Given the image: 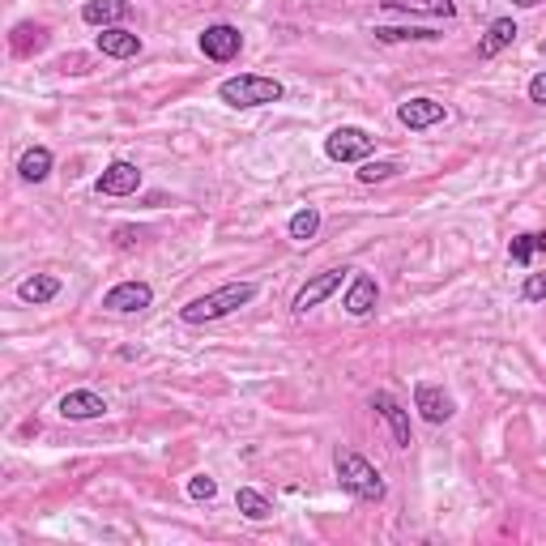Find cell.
<instances>
[{
    "instance_id": "obj_9",
    "label": "cell",
    "mask_w": 546,
    "mask_h": 546,
    "mask_svg": "<svg viewBox=\"0 0 546 546\" xmlns=\"http://www.w3.org/2000/svg\"><path fill=\"white\" fill-rule=\"evenodd\" d=\"M376 303H380V282L372 278V273H363V269H350V286L342 295V308L355 320H363V316L376 312Z\"/></svg>"
},
{
    "instance_id": "obj_20",
    "label": "cell",
    "mask_w": 546,
    "mask_h": 546,
    "mask_svg": "<svg viewBox=\"0 0 546 546\" xmlns=\"http://www.w3.org/2000/svg\"><path fill=\"white\" fill-rule=\"evenodd\" d=\"M538 252H546V231H521V235H512V244H508V261L529 265Z\"/></svg>"
},
{
    "instance_id": "obj_30",
    "label": "cell",
    "mask_w": 546,
    "mask_h": 546,
    "mask_svg": "<svg viewBox=\"0 0 546 546\" xmlns=\"http://www.w3.org/2000/svg\"><path fill=\"white\" fill-rule=\"evenodd\" d=\"M538 52H542V56H546V39H542V43H538Z\"/></svg>"
},
{
    "instance_id": "obj_21",
    "label": "cell",
    "mask_w": 546,
    "mask_h": 546,
    "mask_svg": "<svg viewBox=\"0 0 546 546\" xmlns=\"http://www.w3.org/2000/svg\"><path fill=\"white\" fill-rule=\"evenodd\" d=\"M376 43H431V39H440V30H427V26H376L372 30Z\"/></svg>"
},
{
    "instance_id": "obj_8",
    "label": "cell",
    "mask_w": 546,
    "mask_h": 546,
    "mask_svg": "<svg viewBox=\"0 0 546 546\" xmlns=\"http://www.w3.org/2000/svg\"><path fill=\"white\" fill-rule=\"evenodd\" d=\"M372 410L380 414L384 423H389V436H393V444H397V448H410V444H414V431H410V410L401 406V401H397L389 389H376V393H372Z\"/></svg>"
},
{
    "instance_id": "obj_19",
    "label": "cell",
    "mask_w": 546,
    "mask_h": 546,
    "mask_svg": "<svg viewBox=\"0 0 546 546\" xmlns=\"http://www.w3.org/2000/svg\"><path fill=\"white\" fill-rule=\"evenodd\" d=\"M60 295V278L56 273H35V278H26L18 286V299L22 303H35V308H43V303H52Z\"/></svg>"
},
{
    "instance_id": "obj_6",
    "label": "cell",
    "mask_w": 546,
    "mask_h": 546,
    "mask_svg": "<svg viewBox=\"0 0 546 546\" xmlns=\"http://www.w3.org/2000/svg\"><path fill=\"white\" fill-rule=\"evenodd\" d=\"M197 43H201V56L214 60V64H231V60H239V52H244V35H239V26H231V22L205 26Z\"/></svg>"
},
{
    "instance_id": "obj_25",
    "label": "cell",
    "mask_w": 546,
    "mask_h": 546,
    "mask_svg": "<svg viewBox=\"0 0 546 546\" xmlns=\"http://www.w3.org/2000/svg\"><path fill=\"white\" fill-rule=\"evenodd\" d=\"M214 495H218V483H214L210 474H192V478H188V500H197V504H210Z\"/></svg>"
},
{
    "instance_id": "obj_2",
    "label": "cell",
    "mask_w": 546,
    "mask_h": 546,
    "mask_svg": "<svg viewBox=\"0 0 546 546\" xmlns=\"http://www.w3.org/2000/svg\"><path fill=\"white\" fill-rule=\"evenodd\" d=\"M256 295H261V286H256V282H222L218 291L197 295L192 303H184L180 320H184V325H214V320L231 316V312H239V308H248Z\"/></svg>"
},
{
    "instance_id": "obj_17",
    "label": "cell",
    "mask_w": 546,
    "mask_h": 546,
    "mask_svg": "<svg viewBox=\"0 0 546 546\" xmlns=\"http://www.w3.org/2000/svg\"><path fill=\"white\" fill-rule=\"evenodd\" d=\"M384 13H419V18H457L453 0H380Z\"/></svg>"
},
{
    "instance_id": "obj_12",
    "label": "cell",
    "mask_w": 546,
    "mask_h": 546,
    "mask_svg": "<svg viewBox=\"0 0 546 546\" xmlns=\"http://www.w3.org/2000/svg\"><path fill=\"white\" fill-rule=\"evenodd\" d=\"M137 188H141V171H137V163H124V158L107 163L103 175L94 180V192H99V197H133Z\"/></svg>"
},
{
    "instance_id": "obj_26",
    "label": "cell",
    "mask_w": 546,
    "mask_h": 546,
    "mask_svg": "<svg viewBox=\"0 0 546 546\" xmlns=\"http://www.w3.org/2000/svg\"><path fill=\"white\" fill-rule=\"evenodd\" d=\"M521 299L525 303H542L546 299V273H529L525 286H521Z\"/></svg>"
},
{
    "instance_id": "obj_24",
    "label": "cell",
    "mask_w": 546,
    "mask_h": 546,
    "mask_svg": "<svg viewBox=\"0 0 546 546\" xmlns=\"http://www.w3.org/2000/svg\"><path fill=\"white\" fill-rule=\"evenodd\" d=\"M397 171H401V163H393V158H367V163H359V184H384V180H393Z\"/></svg>"
},
{
    "instance_id": "obj_4",
    "label": "cell",
    "mask_w": 546,
    "mask_h": 546,
    "mask_svg": "<svg viewBox=\"0 0 546 546\" xmlns=\"http://www.w3.org/2000/svg\"><path fill=\"white\" fill-rule=\"evenodd\" d=\"M325 154L333 163H367V158L376 154V137L359 124H342L325 137Z\"/></svg>"
},
{
    "instance_id": "obj_15",
    "label": "cell",
    "mask_w": 546,
    "mask_h": 546,
    "mask_svg": "<svg viewBox=\"0 0 546 546\" xmlns=\"http://www.w3.org/2000/svg\"><path fill=\"white\" fill-rule=\"evenodd\" d=\"M128 13H133V5L128 0H86L82 5V22L86 26H124Z\"/></svg>"
},
{
    "instance_id": "obj_22",
    "label": "cell",
    "mask_w": 546,
    "mask_h": 546,
    "mask_svg": "<svg viewBox=\"0 0 546 546\" xmlns=\"http://www.w3.org/2000/svg\"><path fill=\"white\" fill-rule=\"evenodd\" d=\"M235 508L244 512L248 521H269V517H273V504H269L256 487H239V491H235Z\"/></svg>"
},
{
    "instance_id": "obj_28",
    "label": "cell",
    "mask_w": 546,
    "mask_h": 546,
    "mask_svg": "<svg viewBox=\"0 0 546 546\" xmlns=\"http://www.w3.org/2000/svg\"><path fill=\"white\" fill-rule=\"evenodd\" d=\"M111 239H116V248H133L137 239H141V231H133V227H116V235H111Z\"/></svg>"
},
{
    "instance_id": "obj_1",
    "label": "cell",
    "mask_w": 546,
    "mask_h": 546,
    "mask_svg": "<svg viewBox=\"0 0 546 546\" xmlns=\"http://www.w3.org/2000/svg\"><path fill=\"white\" fill-rule=\"evenodd\" d=\"M333 474H337V483H342V491H350L363 504H380L384 495H389L384 474L363 453H355V448H346V444L333 448Z\"/></svg>"
},
{
    "instance_id": "obj_3",
    "label": "cell",
    "mask_w": 546,
    "mask_h": 546,
    "mask_svg": "<svg viewBox=\"0 0 546 546\" xmlns=\"http://www.w3.org/2000/svg\"><path fill=\"white\" fill-rule=\"evenodd\" d=\"M282 82L278 77H265V73H239V77H227L218 86V99L235 107V111H248V107H269V103H282Z\"/></svg>"
},
{
    "instance_id": "obj_23",
    "label": "cell",
    "mask_w": 546,
    "mask_h": 546,
    "mask_svg": "<svg viewBox=\"0 0 546 546\" xmlns=\"http://www.w3.org/2000/svg\"><path fill=\"white\" fill-rule=\"evenodd\" d=\"M316 231H320V210H312V205L295 210L291 222H286V235H291L295 244H308V239H316Z\"/></svg>"
},
{
    "instance_id": "obj_13",
    "label": "cell",
    "mask_w": 546,
    "mask_h": 546,
    "mask_svg": "<svg viewBox=\"0 0 546 546\" xmlns=\"http://www.w3.org/2000/svg\"><path fill=\"white\" fill-rule=\"evenodd\" d=\"M56 410H60V419H69V423H90V419H103L111 406H107L103 393H94V389H73V393L60 397Z\"/></svg>"
},
{
    "instance_id": "obj_5",
    "label": "cell",
    "mask_w": 546,
    "mask_h": 546,
    "mask_svg": "<svg viewBox=\"0 0 546 546\" xmlns=\"http://www.w3.org/2000/svg\"><path fill=\"white\" fill-rule=\"evenodd\" d=\"M346 273H350V269L337 265V269H325V273H316V278H308V282H303L299 291H295V299H291V312H295V316H308L312 308H320V303H325L329 295L342 291Z\"/></svg>"
},
{
    "instance_id": "obj_10",
    "label": "cell",
    "mask_w": 546,
    "mask_h": 546,
    "mask_svg": "<svg viewBox=\"0 0 546 546\" xmlns=\"http://www.w3.org/2000/svg\"><path fill=\"white\" fill-rule=\"evenodd\" d=\"M444 120H448L444 103L427 99V94H419V99H406V103L397 107V124L410 128V133H427V128H436V124H444Z\"/></svg>"
},
{
    "instance_id": "obj_14",
    "label": "cell",
    "mask_w": 546,
    "mask_h": 546,
    "mask_svg": "<svg viewBox=\"0 0 546 546\" xmlns=\"http://www.w3.org/2000/svg\"><path fill=\"white\" fill-rule=\"evenodd\" d=\"M94 47L111 60H137L146 43H141V35L137 30H128V26H103L99 35H94Z\"/></svg>"
},
{
    "instance_id": "obj_29",
    "label": "cell",
    "mask_w": 546,
    "mask_h": 546,
    "mask_svg": "<svg viewBox=\"0 0 546 546\" xmlns=\"http://www.w3.org/2000/svg\"><path fill=\"white\" fill-rule=\"evenodd\" d=\"M517 9H534V5H542V0H512Z\"/></svg>"
},
{
    "instance_id": "obj_18",
    "label": "cell",
    "mask_w": 546,
    "mask_h": 546,
    "mask_svg": "<svg viewBox=\"0 0 546 546\" xmlns=\"http://www.w3.org/2000/svg\"><path fill=\"white\" fill-rule=\"evenodd\" d=\"M52 167H56V158H52V150H47V146H30L18 158V175L26 184H43L47 175H52Z\"/></svg>"
},
{
    "instance_id": "obj_11",
    "label": "cell",
    "mask_w": 546,
    "mask_h": 546,
    "mask_svg": "<svg viewBox=\"0 0 546 546\" xmlns=\"http://www.w3.org/2000/svg\"><path fill=\"white\" fill-rule=\"evenodd\" d=\"M414 410H419L427 423H436V427H440V423H448V419L457 414V401L448 397V393L440 389V384L419 380V384H414Z\"/></svg>"
},
{
    "instance_id": "obj_7",
    "label": "cell",
    "mask_w": 546,
    "mask_h": 546,
    "mask_svg": "<svg viewBox=\"0 0 546 546\" xmlns=\"http://www.w3.org/2000/svg\"><path fill=\"white\" fill-rule=\"evenodd\" d=\"M150 303H154V286H150V282H137V278L116 282V286H111V291L103 295V308H107V312H120V316L146 312Z\"/></svg>"
},
{
    "instance_id": "obj_27",
    "label": "cell",
    "mask_w": 546,
    "mask_h": 546,
    "mask_svg": "<svg viewBox=\"0 0 546 546\" xmlns=\"http://www.w3.org/2000/svg\"><path fill=\"white\" fill-rule=\"evenodd\" d=\"M529 103H538V107H546V69L542 73H534V77H529Z\"/></svg>"
},
{
    "instance_id": "obj_16",
    "label": "cell",
    "mask_w": 546,
    "mask_h": 546,
    "mask_svg": "<svg viewBox=\"0 0 546 546\" xmlns=\"http://www.w3.org/2000/svg\"><path fill=\"white\" fill-rule=\"evenodd\" d=\"M517 35H521V30H517V22H512V18H495V22L487 26V35L478 39V56L495 60L500 52H508V47L517 43Z\"/></svg>"
}]
</instances>
